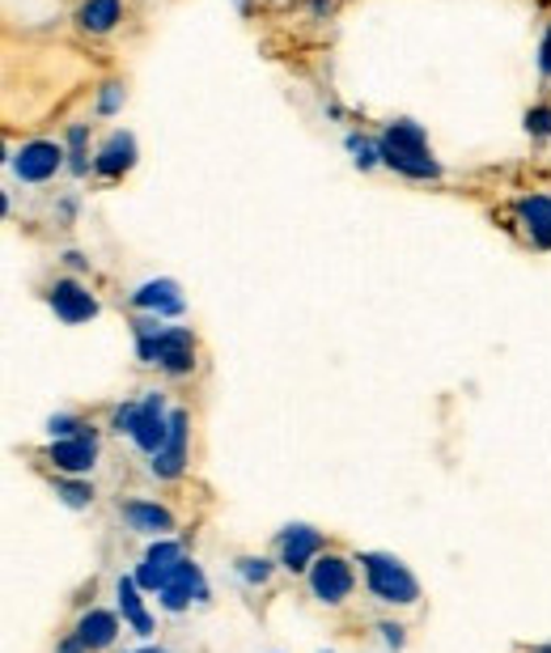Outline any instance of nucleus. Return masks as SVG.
I'll use <instances>...</instances> for the list:
<instances>
[{"mask_svg":"<svg viewBox=\"0 0 551 653\" xmlns=\"http://www.w3.org/2000/svg\"><path fill=\"white\" fill-rule=\"evenodd\" d=\"M183 560H187V555H183V548H179L174 539H158V543L145 552L140 569H136V586L149 589V594H162V589L170 586V577L179 573Z\"/></svg>","mask_w":551,"mask_h":653,"instance_id":"obj_7","label":"nucleus"},{"mask_svg":"<svg viewBox=\"0 0 551 653\" xmlns=\"http://www.w3.org/2000/svg\"><path fill=\"white\" fill-rule=\"evenodd\" d=\"M246 4H251V0H238V9H246Z\"/></svg>","mask_w":551,"mask_h":653,"instance_id":"obj_32","label":"nucleus"},{"mask_svg":"<svg viewBox=\"0 0 551 653\" xmlns=\"http://www.w3.org/2000/svg\"><path fill=\"white\" fill-rule=\"evenodd\" d=\"M539 72L551 81V31L543 34V43H539Z\"/></svg>","mask_w":551,"mask_h":653,"instance_id":"obj_27","label":"nucleus"},{"mask_svg":"<svg viewBox=\"0 0 551 653\" xmlns=\"http://www.w3.org/2000/svg\"><path fill=\"white\" fill-rule=\"evenodd\" d=\"M60 496H65V505H72V509H85L94 501V489L81 484V480H60Z\"/></svg>","mask_w":551,"mask_h":653,"instance_id":"obj_23","label":"nucleus"},{"mask_svg":"<svg viewBox=\"0 0 551 653\" xmlns=\"http://www.w3.org/2000/svg\"><path fill=\"white\" fill-rule=\"evenodd\" d=\"M326 653H331V650H326Z\"/></svg>","mask_w":551,"mask_h":653,"instance_id":"obj_34","label":"nucleus"},{"mask_svg":"<svg viewBox=\"0 0 551 653\" xmlns=\"http://www.w3.org/2000/svg\"><path fill=\"white\" fill-rule=\"evenodd\" d=\"M47 301H51V310H56V319L68 326L77 323H90L97 314V301L90 289H81L77 280H56L51 285V294H47Z\"/></svg>","mask_w":551,"mask_h":653,"instance_id":"obj_11","label":"nucleus"},{"mask_svg":"<svg viewBox=\"0 0 551 653\" xmlns=\"http://www.w3.org/2000/svg\"><path fill=\"white\" fill-rule=\"evenodd\" d=\"M539 653H551V645H543V650H539Z\"/></svg>","mask_w":551,"mask_h":653,"instance_id":"obj_33","label":"nucleus"},{"mask_svg":"<svg viewBox=\"0 0 551 653\" xmlns=\"http://www.w3.org/2000/svg\"><path fill=\"white\" fill-rule=\"evenodd\" d=\"M153 476L158 480H179L183 476V467H187V412L183 408H174V416H170V437H165V446L153 455Z\"/></svg>","mask_w":551,"mask_h":653,"instance_id":"obj_9","label":"nucleus"},{"mask_svg":"<svg viewBox=\"0 0 551 653\" xmlns=\"http://www.w3.org/2000/svg\"><path fill=\"white\" fill-rule=\"evenodd\" d=\"M68 149H72V153H68V158H72V170H77V174H85V124H72V128H68Z\"/></svg>","mask_w":551,"mask_h":653,"instance_id":"obj_24","label":"nucleus"},{"mask_svg":"<svg viewBox=\"0 0 551 653\" xmlns=\"http://www.w3.org/2000/svg\"><path fill=\"white\" fill-rule=\"evenodd\" d=\"M360 569H365V586L378 603L390 607H412L421 598V582L412 577V569L387 552H365L360 555Z\"/></svg>","mask_w":551,"mask_h":653,"instance_id":"obj_4","label":"nucleus"},{"mask_svg":"<svg viewBox=\"0 0 551 653\" xmlns=\"http://www.w3.org/2000/svg\"><path fill=\"white\" fill-rule=\"evenodd\" d=\"M204 598H208V582H204L199 564H195V560H183L179 573L170 577V586L162 589V607L170 616H179V611H187L192 603H204Z\"/></svg>","mask_w":551,"mask_h":653,"instance_id":"obj_10","label":"nucleus"},{"mask_svg":"<svg viewBox=\"0 0 551 653\" xmlns=\"http://www.w3.org/2000/svg\"><path fill=\"white\" fill-rule=\"evenodd\" d=\"M170 416H174V408H165V394L149 391L136 403H119L115 408V433H128L131 442L153 458L165 446V437H170Z\"/></svg>","mask_w":551,"mask_h":653,"instance_id":"obj_3","label":"nucleus"},{"mask_svg":"<svg viewBox=\"0 0 551 653\" xmlns=\"http://www.w3.org/2000/svg\"><path fill=\"white\" fill-rule=\"evenodd\" d=\"M124 518H128L131 530L153 535V539H165L174 530V514L162 509L158 501H124Z\"/></svg>","mask_w":551,"mask_h":653,"instance_id":"obj_15","label":"nucleus"},{"mask_svg":"<svg viewBox=\"0 0 551 653\" xmlns=\"http://www.w3.org/2000/svg\"><path fill=\"white\" fill-rule=\"evenodd\" d=\"M238 573H242V582L263 586V582L272 577V560H263V555H242V560H238Z\"/></svg>","mask_w":551,"mask_h":653,"instance_id":"obj_21","label":"nucleus"},{"mask_svg":"<svg viewBox=\"0 0 551 653\" xmlns=\"http://www.w3.org/2000/svg\"><path fill=\"white\" fill-rule=\"evenodd\" d=\"M119 13H124V4H119V0H85L77 18H81V26H85L90 34H106V31H115Z\"/></svg>","mask_w":551,"mask_h":653,"instance_id":"obj_19","label":"nucleus"},{"mask_svg":"<svg viewBox=\"0 0 551 653\" xmlns=\"http://www.w3.org/2000/svg\"><path fill=\"white\" fill-rule=\"evenodd\" d=\"M310 594L323 603V607H340L348 594H353V569L348 560L340 555H319L310 564Z\"/></svg>","mask_w":551,"mask_h":653,"instance_id":"obj_5","label":"nucleus"},{"mask_svg":"<svg viewBox=\"0 0 551 653\" xmlns=\"http://www.w3.org/2000/svg\"><path fill=\"white\" fill-rule=\"evenodd\" d=\"M319 548H323V535L314 526H289L280 535V564L292 569V573H301V569H310L319 560Z\"/></svg>","mask_w":551,"mask_h":653,"instance_id":"obj_13","label":"nucleus"},{"mask_svg":"<svg viewBox=\"0 0 551 653\" xmlns=\"http://www.w3.org/2000/svg\"><path fill=\"white\" fill-rule=\"evenodd\" d=\"M47 433H51V442H65V437L85 433V425H81L77 416H51V421H47Z\"/></svg>","mask_w":551,"mask_h":653,"instance_id":"obj_26","label":"nucleus"},{"mask_svg":"<svg viewBox=\"0 0 551 653\" xmlns=\"http://www.w3.org/2000/svg\"><path fill=\"white\" fill-rule=\"evenodd\" d=\"M526 131H530V136H539V140H548L551 136V106L548 102H539V106H530V111H526Z\"/></svg>","mask_w":551,"mask_h":653,"instance_id":"obj_22","label":"nucleus"},{"mask_svg":"<svg viewBox=\"0 0 551 653\" xmlns=\"http://www.w3.org/2000/svg\"><path fill=\"white\" fill-rule=\"evenodd\" d=\"M65 260H68V267H85V263H90V260H85V255H77V251H68Z\"/></svg>","mask_w":551,"mask_h":653,"instance_id":"obj_30","label":"nucleus"},{"mask_svg":"<svg viewBox=\"0 0 551 653\" xmlns=\"http://www.w3.org/2000/svg\"><path fill=\"white\" fill-rule=\"evenodd\" d=\"M94 458H97L94 428L90 433H77V437H65V442H51V462L65 476H85L94 467Z\"/></svg>","mask_w":551,"mask_h":653,"instance_id":"obj_12","label":"nucleus"},{"mask_svg":"<svg viewBox=\"0 0 551 653\" xmlns=\"http://www.w3.org/2000/svg\"><path fill=\"white\" fill-rule=\"evenodd\" d=\"M131 306L145 310V314H153V319H179V314L187 310V297L179 289V280L158 276V280H145V285L131 294Z\"/></svg>","mask_w":551,"mask_h":653,"instance_id":"obj_8","label":"nucleus"},{"mask_svg":"<svg viewBox=\"0 0 551 653\" xmlns=\"http://www.w3.org/2000/svg\"><path fill=\"white\" fill-rule=\"evenodd\" d=\"M115 637H119V620H115L111 611H85L81 623H77V641L90 653L115 645Z\"/></svg>","mask_w":551,"mask_h":653,"instance_id":"obj_17","label":"nucleus"},{"mask_svg":"<svg viewBox=\"0 0 551 653\" xmlns=\"http://www.w3.org/2000/svg\"><path fill=\"white\" fill-rule=\"evenodd\" d=\"M348 153H353V162L360 165V170H374V165L382 162V149H378V140H365V136H348Z\"/></svg>","mask_w":551,"mask_h":653,"instance_id":"obj_20","label":"nucleus"},{"mask_svg":"<svg viewBox=\"0 0 551 653\" xmlns=\"http://www.w3.org/2000/svg\"><path fill=\"white\" fill-rule=\"evenodd\" d=\"M518 221H521V229L530 233L535 247L551 251V196H521Z\"/></svg>","mask_w":551,"mask_h":653,"instance_id":"obj_16","label":"nucleus"},{"mask_svg":"<svg viewBox=\"0 0 551 653\" xmlns=\"http://www.w3.org/2000/svg\"><path fill=\"white\" fill-rule=\"evenodd\" d=\"M378 632H382V641H387V645H394V650L403 645V628H399V623H382Z\"/></svg>","mask_w":551,"mask_h":653,"instance_id":"obj_28","label":"nucleus"},{"mask_svg":"<svg viewBox=\"0 0 551 653\" xmlns=\"http://www.w3.org/2000/svg\"><path fill=\"white\" fill-rule=\"evenodd\" d=\"M119 611H124V620L136 628V637H153V620H149V611H145V603H140V586H136V577H119Z\"/></svg>","mask_w":551,"mask_h":653,"instance_id":"obj_18","label":"nucleus"},{"mask_svg":"<svg viewBox=\"0 0 551 653\" xmlns=\"http://www.w3.org/2000/svg\"><path fill=\"white\" fill-rule=\"evenodd\" d=\"M60 165H65V149L56 140H26L13 153V174L22 183H47V179H56Z\"/></svg>","mask_w":551,"mask_h":653,"instance_id":"obj_6","label":"nucleus"},{"mask_svg":"<svg viewBox=\"0 0 551 653\" xmlns=\"http://www.w3.org/2000/svg\"><path fill=\"white\" fill-rule=\"evenodd\" d=\"M378 149H382V165H390L394 174H407V179H441V162L428 153V136L421 124L412 119H399L378 136Z\"/></svg>","mask_w":551,"mask_h":653,"instance_id":"obj_2","label":"nucleus"},{"mask_svg":"<svg viewBox=\"0 0 551 653\" xmlns=\"http://www.w3.org/2000/svg\"><path fill=\"white\" fill-rule=\"evenodd\" d=\"M124 106V85L119 81H106L102 94H97V115H115Z\"/></svg>","mask_w":551,"mask_h":653,"instance_id":"obj_25","label":"nucleus"},{"mask_svg":"<svg viewBox=\"0 0 551 653\" xmlns=\"http://www.w3.org/2000/svg\"><path fill=\"white\" fill-rule=\"evenodd\" d=\"M136 353L145 365H162L170 378H183L195 365V340L187 326H165L149 314L136 323Z\"/></svg>","mask_w":551,"mask_h":653,"instance_id":"obj_1","label":"nucleus"},{"mask_svg":"<svg viewBox=\"0 0 551 653\" xmlns=\"http://www.w3.org/2000/svg\"><path fill=\"white\" fill-rule=\"evenodd\" d=\"M136 653H165V650H153V645H145V650H136Z\"/></svg>","mask_w":551,"mask_h":653,"instance_id":"obj_31","label":"nucleus"},{"mask_svg":"<svg viewBox=\"0 0 551 653\" xmlns=\"http://www.w3.org/2000/svg\"><path fill=\"white\" fill-rule=\"evenodd\" d=\"M60 653H90V650H85V645L72 637V641H65V645H60Z\"/></svg>","mask_w":551,"mask_h":653,"instance_id":"obj_29","label":"nucleus"},{"mask_svg":"<svg viewBox=\"0 0 551 653\" xmlns=\"http://www.w3.org/2000/svg\"><path fill=\"white\" fill-rule=\"evenodd\" d=\"M131 165H136V136H131V131H111L106 145L97 149L94 170L97 174H106V179H119V174L131 170Z\"/></svg>","mask_w":551,"mask_h":653,"instance_id":"obj_14","label":"nucleus"}]
</instances>
